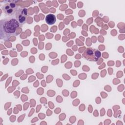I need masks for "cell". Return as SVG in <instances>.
Returning <instances> with one entry per match:
<instances>
[{"label": "cell", "instance_id": "obj_5", "mask_svg": "<svg viewBox=\"0 0 125 125\" xmlns=\"http://www.w3.org/2000/svg\"><path fill=\"white\" fill-rule=\"evenodd\" d=\"M26 9H24L22 10L21 14L19 15L18 20L21 23L23 24L25 22V20H26Z\"/></svg>", "mask_w": 125, "mask_h": 125}, {"label": "cell", "instance_id": "obj_1", "mask_svg": "<svg viewBox=\"0 0 125 125\" xmlns=\"http://www.w3.org/2000/svg\"><path fill=\"white\" fill-rule=\"evenodd\" d=\"M83 57L89 61H97L101 56V53L98 50L93 48H87L83 54Z\"/></svg>", "mask_w": 125, "mask_h": 125}, {"label": "cell", "instance_id": "obj_2", "mask_svg": "<svg viewBox=\"0 0 125 125\" xmlns=\"http://www.w3.org/2000/svg\"><path fill=\"white\" fill-rule=\"evenodd\" d=\"M11 20L10 21H6L3 24L1 22V25H0V31L1 33L3 32H5V33L7 34H10L11 33H14L15 31V28H12L11 27H16L14 26L15 23H16L17 22L15 20Z\"/></svg>", "mask_w": 125, "mask_h": 125}, {"label": "cell", "instance_id": "obj_3", "mask_svg": "<svg viewBox=\"0 0 125 125\" xmlns=\"http://www.w3.org/2000/svg\"><path fill=\"white\" fill-rule=\"evenodd\" d=\"M2 6V9L4 13L7 15H13L16 11V5L15 1H8Z\"/></svg>", "mask_w": 125, "mask_h": 125}, {"label": "cell", "instance_id": "obj_4", "mask_svg": "<svg viewBox=\"0 0 125 125\" xmlns=\"http://www.w3.org/2000/svg\"><path fill=\"white\" fill-rule=\"evenodd\" d=\"M45 21L48 24H53L56 22V17L53 14H48L45 18Z\"/></svg>", "mask_w": 125, "mask_h": 125}]
</instances>
